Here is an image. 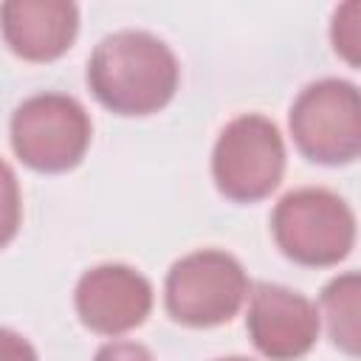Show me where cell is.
I'll return each instance as SVG.
<instances>
[{
	"label": "cell",
	"instance_id": "1",
	"mask_svg": "<svg viewBox=\"0 0 361 361\" xmlns=\"http://www.w3.org/2000/svg\"><path fill=\"white\" fill-rule=\"evenodd\" d=\"M87 85L107 110L147 116L175 96L178 62L164 39L127 28L96 45L87 62Z\"/></svg>",
	"mask_w": 361,
	"mask_h": 361
},
{
	"label": "cell",
	"instance_id": "2",
	"mask_svg": "<svg viewBox=\"0 0 361 361\" xmlns=\"http://www.w3.org/2000/svg\"><path fill=\"white\" fill-rule=\"evenodd\" d=\"M274 240L299 265H336L355 243V214L344 197L327 189L288 192L271 214Z\"/></svg>",
	"mask_w": 361,
	"mask_h": 361
},
{
	"label": "cell",
	"instance_id": "3",
	"mask_svg": "<svg viewBox=\"0 0 361 361\" xmlns=\"http://www.w3.org/2000/svg\"><path fill=\"white\" fill-rule=\"evenodd\" d=\"M212 172L228 200L254 203L268 197L285 172V144L276 124L259 113L228 121L214 144Z\"/></svg>",
	"mask_w": 361,
	"mask_h": 361
},
{
	"label": "cell",
	"instance_id": "4",
	"mask_svg": "<svg viewBox=\"0 0 361 361\" xmlns=\"http://www.w3.org/2000/svg\"><path fill=\"white\" fill-rule=\"evenodd\" d=\"M290 135L316 164H350L361 152V99L344 79L307 85L290 107Z\"/></svg>",
	"mask_w": 361,
	"mask_h": 361
},
{
	"label": "cell",
	"instance_id": "5",
	"mask_svg": "<svg viewBox=\"0 0 361 361\" xmlns=\"http://www.w3.org/2000/svg\"><path fill=\"white\" fill-rule=\"evenodd\" d=\"M248 296L243 265L217 248L180 257L166 274V310L189 327H214L228 322Z\"/></svg>",
	"mask_w": 361,
	"mask_h": 361
},
{
	"label": "cell",
	"instance_id": "6",
	"mask_svg": "<svg viewBox=\"0 0 361 361\" xmlns=\"http://www.w3.org/2000/svg\"><path fill=\"white\" fill-rule=\"evenodd\" d=\"M90 144L85 107L65 93L25 99L11 116V147L37 172H65L76 166Z\"/></svg>",
	"mask_w": 361,
	"mask_h": 361
},
{
	"label": "cell",
	"instance_id": "7",
	"mask_svg": "<svg viewBox=\"0 0 361 361\" xmlns=\"http://www.w3.org/2000/svg\"><path fill=\"white\" fill-rule=\"evenodd\" d=\"M248 336L271 361L302 358L319 336V310L302 293L282 285H257L248 302Z\"/></svg>",
	"mask_w": 361,
	"mask_h": 361
},
{
	"label": "cell",
	"instance_id": "8",
	"mask_svg": "<svg viewBox=\"0 0 361 361\" xmlns=\"http://www.w3.org/2000/svg\"><path fill=\"white\" fill-rule=\"evenodd\" d=\"M76 313L85 327L102 336H121L152 310V285L127 265H96L76 282Z\"/></svg>",
	"mask_w": 361,
	"mask_h": 361
},
{
	"label": "cell",
	"instance_id": "9",
	"mask_svg": "<svg viewBox=\"0 0 361 361\" xmlns=\"http://www.w3.org/2000/svg\"><path fill=\"white\" fill-rule=\"evenodd\" d=\"M79 28V8L65 0H8L0 6V31L8 48L28 62L62 56Z\"/></svg>",
	"mask_w": 361,
	"mask_h": 361
},
{
	"label": "cell",
	"instance_id": "10",
	"mask_svg": "<svg viewBox=\"0 0 361 361\" xmlns=\"http://www.w3.org/2000/svg\"><path fill=\"white\" fill-rule=\"evenodd\" d=\"M358 274H341L322 290V310L327 319L330 338L347 355H358L361 327H358Z\"/></svg>",
	"mask_w": 361,
	"mask_h": 361
},
{
	"label": "cell",
	"instance_id": "11",
	"mask_svg": "<svg viewBox=\"0 0 361 361\" xmlns=\"http://www.w3.org/2000/svg\"><path fill=\"white\" fill-rule=\"evenodd\" d=\"M23 217V200H20V183L14 169L0 161V248L8 245L20 228Z\"/></svg>",
	"mask_w": 361,
	"mask_h": 361
},
{
	"label": "cell",
	"instance_id": "12",
	"mask_svg": "<svg viewBox=\"0 0 361 361\" xmlns=\"http://www.w3.org/2000/svg\"><path fill=\"white\" fill-rule=\"evenodd\" d=\"M333 45L336 51L350 62L358 65V48H361V3L350 0L333 14Z\"/></svg>",
	"mask_w": 361,
	"mask_h": 361
},
{
	"label": "cell",
	"instance_id": "13",
	"mask_svg": "<svg viewBox=\"0 0 361 361\" xmlns=\"http://www.w3.org/2000/svg\"><path fill=\"white\" fill-rule=\"evenodd\" d=\"M0 361H37V353L28 344V338L0 327Z\"/></svg>",
	"mask_w": 361,
	"mask_h": 361
},
{
	"label": "cell",
	"instance_id": "14",
	"mask_svg": "<svg viewBox=\"0 0 361 361\" xmlns=\"http://www.w3.org/2000/svg\"><path fill=\"white\" fill-rule=\"evenodd\" d=\"M93 361H152V355L135 341H110L96 353Z\"/></svg>",
	"mask_w": 361,
	"mask_h": 361
},
{
	"label": "cell",
	"instance_id": "15",
	"mask_svg": "<svg viewBox=\"0 0 361 361\" xmlns=\"http://www.w3.org/2000/svg\"><path fill=\"white\" fill-rule=\"evenodd\" d=\"M220 361H248V358H220Z\"/></svg>",
	"mask_w": 361,
	"mask_h": 361
}]
</instances>
